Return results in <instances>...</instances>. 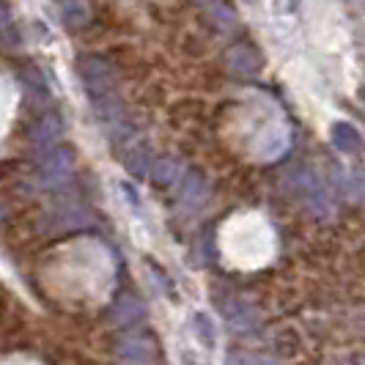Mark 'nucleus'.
<instances>
[{"label":"nucleus","mask_w":365,"mask_h":365,"mask_svg":"<svg viewBox=\"0 0 365 365\" xmlns=\"http://www.w3.org/2000/svg\"><path fill=\"white\" fill-rule=\"evenodd\" d=\"M0 41L6 44H14L17 41V31H14V25H11V17H9V11L0 6Z\"/></svg>","instance_id":"14"},{"label":"nucleus","mask_w":365,"mask_h":365,"mask_svg":"<svg viewBox=\"0 0 365 365\" xmlns=\"http://www.w3.org/2000/svg\"><path fill=\"white\" fill-rule=\"evenodd\" d=\"M329 140H332V146L341 148V151H357L360 148V135H357V129L351 127V124H338V127H332L329 132Z\"/></svg>","instance_id":"4"},{"label":"nucleus","mask_w":365,"mask_h":365,"mask_svg":"<svg viewBox=\"0 0 365 365\" xmlns=\"http://www.w3.org/2000/svg\"><path fill=\"white\" fill-rule=\"evenodd\" d=\"M225 319L231 322V327L237 329H250L256 324V313L250 308H245V305H239V302H234V308L225 305Z\"/></svg>","instance_id":"8"},{"label":"nucleus","mask_w":365,"mask_h":365,"mask_svg":"<svg viewBox=\"0 0 365 365\" xmlns=\"http://www.w3.org/2000/svg\"><path fill=\"white\" fill-rule=\"evenodd\" d=\"M61 132H63L61 118H58V115H44L41 121H36V127L31 129V140H34L36 146H50V143L58 140Z\"/></svg>","instance_id":"3"},{"label":"nucleus","mask_w":365,"mask_h":365,"mask_svg":"<svg viewBox=\"0 0 365 365\" xmlns=\"http://www.w3.org/2000/svg\"><path fill=\"white\" fill-rule=\"evenodd\" d=\"M22 80H25V91L31 93L34 99H47V86H44V77H41L36 69H25Z\"/></svg>","instance_id":"13"},{"label":"nucleus","mask_w":365,"mask_h":365,"mask_svg":"<svg viewBox=\"0 0 365 365\" xmlns=\"http://www.w3.org/2000/svg\"><path fill=\"white\" fill-rule=\"evenodd\" d=\"M77 72L83 77L86 91L91 93L93 99L102 96V93H110V69L102 61H96V58H83V61L77 63Z\"/></svg>","instance_id":"1"},{"label":"nucleus","mask_w":365,"mask_h":365,"mask_svg":"<svg viewBox=\"0 0 365 365\" xmlns=\"http://www.w3.org/2000/svg\"><path fill=\"white\" fill-rule=\"evenodd\" d=\"M124 165H127L132 173H148L151 170V160H148V151L146 148H129L124 154Z\"/></svg>","instance_id":"9"},{"label":"nucleus","mask_w":365,"mask_h":365,"mask_svg":"<svg viewBox=\"0 0 365 365\" xmlns=\"http://www.w3.org/2000/svg\"><path fill=\"white\" fill-rule=\"evenodd\" d=\"M231 69L239 74H256L258 72V55L250 47H234L228 55Z\"/></svg>","instance_id":"5"},{"label":"nucleus","mask_w":365,"mask_h":365,"mask_svg":"<svg viewBox=\"0 0 365 365\" xmlns=\"http://www.w3.org/2000/svg\"><path fill=\"white\" fill-rule=\"evenodd\" d=\"M118 357H121V360H129V363H143V360H148L146 341L138 338V335H127V338L121 341V346H118Z\"/></svg>","instance_id":"7"},{"label":"nucleus","mask_w":365,"mask_h":365,"mask_svg":"<svg viewBox=\"0 0 365 365\" xmlns=\"http://www.w3.org/2000/svg\"><path fill=\"white\" fill-rule=\"evenodd\" d=\"M151 179L157 184H173L176 182V176H179V165L176 163H168V160H163V163H154L151 165Z\"/></svg>","instance_id":"12"},{"label":"nucleus","mask_w":365,"mask_h":365,"mask_svg":"<svg viewBox=\"0 0 365 365\" xmlns=\"http://www.w3.org/2000/svg\"><path fill=\"white\" fill-rule=\"evenodd\" d=\"M72 170V154L66 148H53L44 160H41V168H38V179L53 187V184H61Z\"/></svg>","instance_id":"2"},{"label":"nucleus","mask_w":365,"mask_h":365,"mask_svg":"<svg viewBox=\"0 0 365 365\" xmlns=\"http://www.w3.org/2000/svg\"><path fill=\"white\" fill-rule=\"evenodd\" d=\"M206 198V182L198 173H190L184 182V201L187 203H201Z\"/></svg>","instance_id":"10"},{"label":"nucleus","mask_w":365,"mask_h":365,"mask_svg":"<svg viewBox=\"0 0 365 365\" xmlns=\"http://www.w3.org/2000/svg\"><path fill=\"white\" fill-rule=\"evenodd\" d=\"M192 332L201 338V344H206V346H212V344L217 341L215 327H212V319H209L206 313H195V316H192Z\"/></svg>","instance_id":"11"},{"label":"nucleus","mask_w":365,"mask_h":365,"mask_svg":"<svg viewBox=\"0 0 365 365\" xmlns=\"http://www.w3.org/2000/svg\"><path fill=\"white\" fill-rule=\"evenodd\" d=\"M110 316H113L115 324L124 327V324H132V322H138V319L143 316V305H140L138 299H129L127 297V299H118V302L113 305V313H110Z\"/></svg>","instance_id":"6"}]
</instances>
